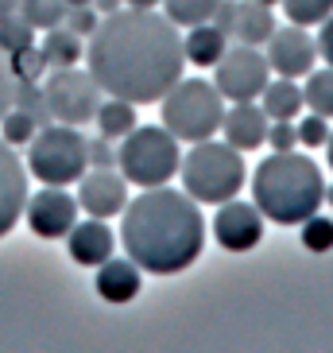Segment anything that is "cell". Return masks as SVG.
Wrapping results in <instances>:
<instances>
[{
	"label": "cell",
	"mask_w": 333,
	"mask_h": 353,
	"mask_svg": "<svg viewBox=\"0 0 333 353\" xmlns=\"http://www.w3.org/2000/svg\"><path fill=\"white\" fill-rule=\"evenodd\" d=\"M89 74L109 97L132 105L163 101V94L182 78V35L155 8H116L89 35L85 47Z\"/></svg>",
	"instance_id": "obj_1"
},
{
	"label": "cell",
	"mask_w": 333,
	"mask_h": 353,
	"mask_svg": "<svg viewBox=\"0 0 333 353\" xmlns=\"http://www.w3.org/2000/svg\"><path fill=\"white\" fill-rule=\"evenodd\" d=\"M125 252L151 276H175L202 256L206 218L186 190L144 187V194L125 206L120 221Z\"/></svg>",
	"instance_id": "obj_2"
},
{
	"label": "cell",
	"mask_w": 333,
	"mask_h": 353,
	"mask_svg": "<svg viewBox=\"0 0 333 353\" xmlns=\"http://www.w3.org/2000/svg\"><path fill=\"white\" fill-rule=\"evenodd\" d=\"M252 202L275 225H302L325 202V179L310 156L299 152H271L252 171Z\"/></svg>",
	"instance_id": "obj_3"
},
{
	"label": "cell",
	"mask_w": 333,
	"mask_h": 353,
	"mask_svg": "<svg viewBox=\"0 0 333 353\" xmlns=\"http://www.w3.org/2000/svg\"><path fill=\"white\" fill-rule=\"evenodd\" d=\"M182 190H186L194 202H206V206H221L244 190V159L233 144H217L213 136L198 140L190 148L182 163Z\"/></svg>",
	"instance_id": "obj_4"
},
{
	"label": "cell",
	"mask_w": 333,
	"mask_h": 353,
	"mask_svg": "<svg viewBox=\"0 0 333 353\" xmlns=\"http://www.w3.org/2000/svg\"><path fill=\"white\" fill-rule=\"evenodd\" d=\"M221 117H225V97L206 78H186V82L178 78L163 94V128L175 140L186 144L209 140L221 128Z\"/></svg>",
	"instance_id": "obj_5"
},
{
	"label": "cell",
	"mask_w": 333,
	"mask_h": 353,
	"mask_svg": "<svg viewBox=\"0 0 333 353\" xmlns=\"http://www.w3.org/2000/svg\"><path fill=\"white\" fill-rule=\"evenodd\" d=\"M178 140L155 125H136L116 148V167L132 187H163L178 175Z\"/></svg>",
	"instance_id": "obj_6"
},
{
	"label": "cell",
	"mask_w": 333,
	"mask_h": 353,
	"mask_svg": "<svg viewBox=\"0 0 333 353\" xmlns=\"http://www.w3.org/2000/svg\"><path fill=\"white\" fill-rule=\"evenodd\" d=\"M85 136L78 132V125H63L51 121L32 136L28 144V171L39 179L43 187H70L85 175Z\"/></svg>",
	"instance_id": "obj_7"
},
{
	"label": "cell",
	"mask_w": 333,
	"mask_h": 353,
	"mask_svg": "<svg viewBox=\"0 0 333 353\" xmlns=\"http://www.w3.org/2000/svg\"><path fill=\"white\" fill-rule=\"evenodd\" d=\"M43 94H47L51 121H63V125L82 128L97 117V105H101L105 90L97 85V78L89 70L58 66V70H51V78L43 82Z\"/></svg>",
	"instance_id": "obj_8"
},
{
	"label": "cell",
	"mask_w": 333,
	"mask_h": 353,
	"mask_svg": "<svg viewBox=\"0 0 333 353\" xmlns=\"http://www.w3.org/2000/svg\"><path fill=\"white\" fill-rule=\"evenodd\" d=\"M268 82H271L268 54H260L252 43L229 47L213 66V85L221 90L225 101H256Z\"/></svg>",
	"instance_id": "obj_9"
},
{
	"label": "cell",
	"mask_w": 333,
	"mask_h": 353,
	"mask_svg": "<svg viewBox=\"0 0 333 353\" xmlns=\"http://www.w3.org/2000/svg\"><path fill=\"white\" fill-rule=\"evenodd\" d=\"M318 63V39L306 35V28L299 23H287V28H275L268 39V66L279 78H306Z\"/></svg>",
	"instance_id": "obj_10"
},
{
	"label": "cell",
	"mask_w": 333,
	"mask_h": 353,
	"mask_svg": "<svg viewBox=\"0 0 333 353\" xmlns=\"http://www.w3.org/2000/svg\"><path fill=\"white\" fill-rule=\"evenodd\" d=\"M213 237H217L221 249L229 252H248L260 245L264 237V214L256 202H240L229 198L217 206V218H213Z\"/></svg>",
	"instance_id": "obj_11"
},
{
	"label": "cell",
	"mask_w": 333,
	"mask_h": 353,
	"mask_svg": "<svg viewBox=\"0 0 333 353\" xmlns=\"http://www.w3.org/2000/svg\"><path fill=\"white\" fill-rule=\"evenodd\" d=\"M23 214H28V225H32L35 237L58 241V237H66L74 229V221H78V198L66 194L63 187H47V190L28 198Z\"/></svg>",
	"instance_id": "obj_12"
},
{
	"label": "cell",
	"mask_w": 333,
	"mask_h": 353,
	"mask_svg": "<svg viewBox=\"0 0 333 353\" xmlns=\"http://www.w3.org/2000/svg\"><path fill=\"white\" fill-rule=\"evenodd\" d=\"M128 206V179L113 167H94L78 179V210L89 218H116Z\"/></svg>",
	"instance_id": "obj_13"
},
{
	"label": "cell",
	"mask_w": 333,
	"mask_h": 353,
	"mask_svg": "<svg viewBox=\"0 0 333 353\" xmlns=\"http://www.w3.org/2000/svg\"><path fill=\"white\" fill-rule=\"evenodd\" d=\"M28 206V167L12 152L8 140H0V237H8Z\"/></svg>",
	"instance_id": "obj_14"
},
{
	"label": "cell",
	"mask_w": 333,
	"mask_h": 353,
	"mask_svg": "<svg viewBox=\"0 0 333 353\" xmlns=\"http://www.w3.org/2000/svg\"><path fill=\"white\" fill-rule=\"evenodd\" d=\"M268 128L271 117L256 101H233V109H225L221 117L225 144H233L237 152H256L260 144H268Z\"/></svg>",
	"instance_id": "obj_15"
},
{
	"label": "cell",
	"mask_w": 333,
	"mask_h": 353,
	"mask_svg": "<svg viewBox=\"0 0 333 353\" xmlns=\"http://www.w3.org/2000/svg\"><path fill=\"white\" fill-rule=\"evenodd\" d=\"M66 249H70L74 264L97 268V264H105L116 252V237H113V229L105 225V218L74 221V229L66 233Z\"/></svg>",
	"instance_id": "obj_16"
},
{
	"label": "cell",
	"mask_w": 333,
	"mask_h": 353,
	"mask_svg": "<svg viewBox=\"0 0 333 353\" xmlns=\"http://www.w3.org/2000/svg\"><path fill=\"white\" fill-rule=\"evenodd\" d=\"M144 288V268L132 256H109L105 264H97V295L105 303H132Z\"/></svg>",
	"instance_id": "obj_17"
},
{
	"label": "cell",
	"mask_w": 333,
	"mask_h": 353,
	"mask_svg": "<svg viewBox=\"0 0 333 353\" xmlns=\"http://www.w3.org/2000/svg\"><path fill=\"white\" fill-rule=\"evenodd\" d=\"M275 32V16H271V4H260V0H240L233 4V23H229V35H237L240 43H260L271 39Z\"/></svg>",
	"instance_id": "obj_18"
},
{
	"label": "cell",
	"mask_w": 333,
	"mask_h": 353,
	"mask_svg": "<svg viewBox=\"0 0 333 353\" xmlns=\"http://www.w3.org/2000/svg\"><path fill=\"white\" fill-rule=\"evenodd\" d=\"M229 51V32H221L217 23H194L182 35V54L190 66H217V59Z\"/></svg>",
	"instance_id": "obj_19"
},
{
	"label": "cell",
	"mask_w": 333,
	"mask_h": 353,
	"mask_svg": "<svg viewBox=\"0 0 333 353\" xmlns=\"http://www.w3.org/2000/svg\"><path fill=\"white\" fill-rule=\"evenodd\" d=\"M39 51H43V63L51 66V70H58V66H78L85 47H82V35H74L66 23H58V28H47Z\"/></svg>",
	"instance_id": "obj_20"
},
{
	"label": "cell",
	"mask_w": 333,
	"mask_h": 353,
	"mask_svg": "<svg viewBox=\"0 0 333 353\" xmlns=\"http://www.w3.org/2000/svg\"><path fill=\"white\" fill-rule=\"evenodd\" d=\"M302 90L294 85V78H279V82H268L260 94V109L271 121H294L302 113Z\"/></svg>",
	"instance_id": "obj_21"
},
{
	"label": "cell",
	"mask_w": 333,
	"mask_h": 353,
	"mask_svg": "<svg viewBox=\"0 0 333 353\" xmlns=\"http://www.w3.org/2000/svg\"><path fill=\"white\" fill-rule=\"evenodd\" d=\"M97 132L109 136V140H125L140 121H136V105L125 101V97H109V101L97 105Z\"/></svg>",
	"instance_id": "obj_22"
},
{
	"label": "cell",
	"mask_w": 333,
	"mask_h": 353,
	"mask_svg": "<svg viewBox=\"0 0 333 353\" xmlns=\"http://www.w3.org/2000/svg\"><path fill=\"white\" fill-rule=\"evenodd\" d=\"M163 16L175 28H194V23H209L217 16L221 0H163Z\"/></svg>",
	"instance_id": "obj_23"
},
{
	"label": "cell",
	"mask_w": 333,
	"mask_h": 353,
	"mask_svg": "<svg viewBox=\"0 0 333 353\" xmlns=\"http://www.w3.org/2000/svg\"><path fill=\"white\" fill-rule=\"evenodd\" d=\"M302 101L310 113L333 117V66H322V70L306 74V90H302Z\"/></svg>",
	"instance_id": "obj_24"
},
{
	"label": "cell",
	"mask_w": 333,
	"mask_h": 353,
	"mask_svg": "<svg viewBox=\"0 0 333 353\" xmlns=\"http://www.w3.org/2000/svg\"><path fill=\"white\" fill-rule=\"evenodd\" d=\"M12 105L23 109L28 117H35V125H51V109H47V94H43L39 82H28V78H16L12 85Z\"/></svg>",
	"instance_id": "obj_25"
},
{
	"label": "cell",
	"mask_w": 333,
	"mask_h": 353,
	"mask_svg": "<svg viewBox=\"0 0 333 353\" xmlns=\"http://www.w3.org/2000/svg\"><path fill=\"white\" fill-rule=\"evenodd\" d=\"M20 16L35 32H47L66 20V0H20Z\"/></svg>",
	"instance_id": "obj_26"
},
{
	"label": "cell",
	"mask_w": 333,
	"mask_h": 353,
	"mask_svg": "<svg viewBox=\"0 0 333 353\" xmlns=\"http://www.w3.org/2000/svg\"><path fill=\"white\" fill-rule=\"evenodd\" d=\"M32 43H35V28L23 20L20 12H12V16L0 20V51L4 54H16L23 47H32Z\"/></svg>",
	"instance_id": "obj_27"
},
{
	"label": "cell",
	"mask_w": 333,
	"mask_h": 353,
	"mask_svg": "<svg viewBox=\"0 0 333 353\" xmlns=\"http://www.w3.org/2000/svg\"><path fill=\"white\" fill-rule=\"evenodd\" d=\"M35 132H39L35 117H28L23 109H16V105H12L4 117H0V140H8L12 148H16V144H32Z\"/></svg>",
	"instance_id": "obj_28"
},
{
	"label": "cell",
	"mask_w": 333,
	"mask_h": 353,
	"mask_svg": "<svg viewBox=\"0 0 333 353\" xmlns=\"http://www.w3.org/2000/svg\"><path fill=\"white\" fill-rule=\"evenodd\" d=\"M283 12L299 28H314V23H322L333 12V0H283Z\"/></svg>",
	"instance_id": "obj_29"
},
{
	"label": "cell",
	"mask_w": 333,
	"mask_h": 353,
	"mask_svg": "<svg viewBox=\"0 0 333 353\" xmlns=\"http://www.w3.org/2000/svg\"><path fill=\"white\" fill-rule=\"evenodd\" d=\"M302 249L306 252H330L333 249V221L322 214H310L302 221Z\"/></svg>",
	"instance_id": "obj_30"
},
{
	"label": "cell",
	"mask_w": 333,
	"mask_h": 353,
	"mask_svg": "<svg viewBox=\"0 0 333 353\" xmlns=\"http://www.w3.org/2000/svg\"><path fill=\"white\" fill-rule=\"evenodd\" d=\"M8 63H12V78H28V82H39L43 70H47L39 43H32V47H23V51L8 54Z\"/></svg>",
	"instance_id": "obj_31"
},
{
	"label": "cell",
	"mask_w": 333,
	"mask_h": 353,
	"mask_svg": "<svg viewBox=\"0 0 333 353\" xmlns=\"http://www.w3.org/2000/svg\"><path fill=\"white\" fill-rule=\"evenodd\" d=\"M294 128H299V144H306V148H325V140H330V117H322V113H310Z\"/></svg>",
	"instance_id": "obj_32"
},
{
	"label": "cell",
	"mask_w": 333,
	"mask_h": 353,
	"mask_svg": "<svg viewBox=\"0 0 333 353\" xmlns=\"http://www.w3.org/2000/svg\"><path fill=\"white\" fill-rule=\"evenodd\" d=\"M85 159L89 167H116V152H113V140L97 132L94 140H85Z\"/></svg>",
	"instance_id": "obj_33"
},
{
	"label": "cell",
	"mask_w": 333,
	"mask_h": 353,
	"mask_svg": "<svg viewBox=\"0 0 333 353\" xmlns=\"http://www.w3.org/2000/svg\"><path fill=\"white\" fill-rule=\"evenodd\" d=\"M66 28H70L74 35H94V28L101 20H97V12H94V4H82V8H66Z\"/></svg>",
	"instance_id": "obj_34"
},
{
	"label": "cell",
	"mask_w": 333,
	"mask_h": 353,
	"mask_svg": "<svg viewBox=\"0 0 333 353\" xmlns=\"http://www.w3.org/2000/svg\"><path fill=\"white\" fill-rule=\"evenodd\" d=\"M268 140H271V148H275V152H291V148L299 144V128H294L291 121H271Z\"/></svg>",
	"instance_id": "obj_35"
},
{
	"label": "cell",
	"mask_w": 333,
	"mask_h": 353,
	"mask_svg": "<svg viewBox=\"0 0 333 353\" xmlns=\"http://www.w3.org/2000/svg\"><path fill=\"white\" fill-rule=\"evenodd\" d=\"M318 54L325 59V66H333V12L322 20V32H318Z\"/></svg>",
	"instance_id": "obj_36"
},
{
	"label": "cell",
	"mask_w": 333,
	"mask_h": 353,
	"mask_svg": "<svg viewBox=\"0 0 333 353\" xmlns=\"http://www.w3.org/2000/svg\"><path fill=\"white\" fill-rule=\"evenodd\" d=\"M12 85H16V78H12V70H8V63L0 59V117L12 109Z\"/></svg>",
	"instance_id": "obj_37"
},
{
	"label": "cell",
	"mask_w": 333,
	"mask_h": 353,
	"mask_svg": "<svg viewBox=\"0 0 333 353\" xmlns=\"http://www.w3.org/2000/svg\"><path fill=\"white\" fill-rule=\"evenodd\" d=\"M120 4H125V0H94V8H97V12H105V16H109V12H116Z\"/></svg>",
	"instance_id": "obj_38"
},
{
	"label": "cell",
	"mask_w": 333,
	"mask_h": 353,
	"mask_svg": "<svg viewBox=\"0 0 333 353\" xmlns=\"http://www.w3.org/2000/svg\"><path fill=\"white\" fill-rule=\"evenodd\" d=\"M12 12H20V0H0V20L12 16Z\"/></svg>",
	"instance_id": "obj_39"
},
{
	"label": "cell",
	"mask_w": 333,
	"mask_h": 353,
	"mask_svg": "<svg viewBox=\"0 0 333 353\" xmlns=\"http://www.w3.org/2000/svg\"><path fill=\"white\" fill-rule=\"evenodd\" d=\"M128 8H155V4H163V0H125Z\"/></svg>",
	"instance_id": "obj_40"
},
{
	"label": "cell",
	"mask_w": 333,
	"mask_h": 353,
	"mask_svg": "<svg viewBox=\"0 0 333 353\" xmlns=\"http://www.w3.org/2000/svg\"><path fill=\"white\" fill-rule=\"evenodd\" d=\"M325 159H330V167H333V128H330V140H325Z\"/></svg>",
	"instance_id": "obj_41"
},
{
	"label": "cell",
	"mask_w": 333,
	"mask_h": 353,
	"mask_svg": "<svg viewBox=\"0 0 333 353\" xmlns=\"http://www.w3.org/2000/svg\"><path fill=\"white\" fill-rule=\"evenodd\" d=\"M82 4H94V0H66V8H82Z\"/></svg>",
	"instance_id": "obj_42"
},
{
	"label": "cell",
	"mask_w": 333,
	"mask_h": 353,
	"mask_svg": "<svg viewBox=\"0 0 333 353\" xmlns=\"http://www.w3.org/2000/svg\"><path fill=\"white\" fill-rule=\"evenodd\" d=\"M325 202H333V190H325Z\"/></svg>",
	"instance_id": "obj_43"
},
{
	"label": "cell",
	"mask_w": 333,
	"mask_h": 353,
	"mask_svg": "<svg viewBox=\"0 0 333 353\" xmlns=\"http://www.w3.org/2000/svg\"><path fill=\"white\" fill-rule=\"evenodd\" d=\"M260 4H275V0H260Z\"/></svg>",
	"instance_id": "obj_44"
}]
</instances>
